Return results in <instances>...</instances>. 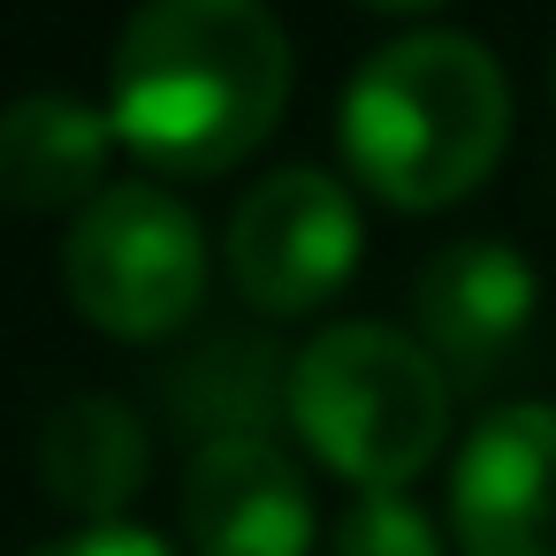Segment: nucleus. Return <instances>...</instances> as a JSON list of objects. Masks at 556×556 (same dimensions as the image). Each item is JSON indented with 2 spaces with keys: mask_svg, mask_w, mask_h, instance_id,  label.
I'll use <instances>...</instances> for the list:
<instances>
[{
  "mask_svg": "<svg viewBox=\"0 0 556 556\" xmlns=\"http://www.w3.org/2000/svg\"><path fill=\"white\" fill-rule=\"evenodd\" d=\"M290 100V39L260 0H153L115 39L108 123L153 176H222L267 146Z\"/></svg>",
  "mask_w": 556,
  "mask_h": 556,
  "instance_id": "f257e3e1",
  "label": "nucleus"
},
{
  "mask_svg": "<svg viewBox=\"0 0 556 556\" xmlns=\"http://www.w3.org/2000/svg\"><path fill=\"white\" fill-rule=\"evenodd\" d=\"M503 138L510 85L465 31H404L343 85V161L396 214L457 206L472 184H488Z\"/></svg>",
  "mask_w": 556,
  "mask_h": 556,
  "instance_id": "f03ea898",
  "label": "nucleus"
},
{
  "mask_svg": "<svg viewBox=\"0 0 556 556\" xmlns=\"http://www.w3.org/2000/svg\"><path fill=\"white\" fill-rule=\"evenodd\" d=\"M290 419L305 450L343 472L358 495H396L450 427V374L427 358L419 336L381 320L320 328L290 358Z\"/></svg>",
  "mask_w": 556,
  "mask_h": 556,
  "instance_id": "7ed1b4c3",
  "label": "nucleus"
},
{
  "mask_svg": "<svg viewBox=\"0 0 556 556\" xmlns=\"http://www.w3.org/2000/svg\"><path fill=\"white\" fill-rule=\"evenodd\" d=\"M62 282L70 305L123 343L176 336L206 298L199 214L161 184H108L62 244Z\"/></svg>",
  "mask_w": 556,
  "mask_h": 556,
  "instance_id": "20e7f679",
  "label": "nucleus"
},
{
  "mask_svg": "<svg viewBox=\"0 0 556 556\" xmlns=\"http://www.w3.org/2000/svg\"><path fill=\"white\" fill-rule=\"evenodd\" d=\"M222 252H229V282L252 313L298 320V313H320L328 298H343V282L358 275L366 229L336 176L275 168L267 184H252L237 199Z\"/></svg>",
  "mask_w": 556,
  "mask_h": 556,
  "instance_id": "39448f33",
  "label": "nucleus"
},
{
  "mask_svg": "<svg viewBox=\"0 0 556 556\" xmlns=\"http://www.w3.org/2000/svg\"><path fill=\"white\" fill-rule=\"evenodd\" d=\"M412 305H419L427 358L457 389H488V381L518 374L526 351H533V328H541V282H533V267L503 237L442 244L419 267Z\"/></svg>",
  "mask_w": 556,
  "mask_h": 556,
  "instance_id": "423d86ee",
  "label": "nucleus"
},
{
  "mask_svg": "<svg viewBox=\"0 0 556 556\" xmlns=\"http://www.w3.org/2000/svg\"><path fill=\"white\" fill-rule=\"evenodd\" d=\"M465 556H556V404L488 412L450 472Z\"/></svg>",
  "mask_w": 556,
  "mask_h": 556,
  "instance_id": "0eeeda50",
  "label": "nucleus"
},
{
  "mask_svg": "<svg viewBox=\"0 0 556 556\" xmlns=\"http://www.w3.org/2000/svg\"><path fill=\"white\" fill-rule=\"evenodd\" d=\"M184 533L199 556H313V495L282 442H214L184 480Z\"/></svg>",
  "mask_w": 556,
  "mask_h": 556,
  "instance_id": "6e6552de",
  "label": "nucleus"
},
{
  "mask_svg": "<svg viewBox=\"0 0 556 556\" xmlns=\"http://www.w3.org/2000/svg\"><path fill=\"white\" fill-rule=\"evenodd\" d=\"M161 404L199 450L275 442V419L290 412V358L267 328H206L161 374Z\"/></svg>",
  "mask_w": 556,
  "mask_h": 556,
  "instance_id": "1a4fd4ad",
  "label": "nucleus"
},
{
  "mask_svg": "<svg viewBox=\"0 0 556 556\" xmlns=\"http://www.w3.org/2000/svg\"><path fill=\"white\" fill-rule=\"evenodd\" d=\"M108 153H115V123L70 92H31L0 115V199L24 214H54V206H92L108 191Z\"/></svg>",
  "mask_w": 556,
  "mask_h": 556,
  "instance_id": "9d476101",
  "label": "nucleus"
},
{
  "mask_svg": "<svg viewBox=\"0 0 556 556\" xmlns=\"http://www.w3.org/2000/svg\"><path fill=\"white\" fill-rule=\"evenodd\" d=\"M146 472H153V434L123 396H70L39 427V480L85 526H115V510L146 488Z\"/></svg>",
  "mask_w": 556,
  "mask_h": 556,
  "instance_id": "9b49d317",
  "label": "nucleus"
},
{
  "mask_svg": "<svg viewBox=\"0 0 556 556\" xmlns=\"http://www.w3.org/2000/svg\"><path fill=\"white\" fill-rule=\"evenodd\" d=\"M336 556H442L434 518L404 495H351L336 518Z\"/></svg>",
  "mask_w": 556,
  "mask_h": 556,
  "instance_id": "f8f14e48",
  "label": "nucleus"
},
{
  "mask_svg": "<svg viewBox=\"0 0 556 556\" xmlns=\"http://www.w3.org/2000/svg\"><path fill=\"white\" fill-rule=\"evenodd\" d=\"M24 556H176V548L146 526H85V533H62V541H39Z\"/></svg>",
  "mask_w": 556,
  "mask_h": 556,
  "instance_id": "ddd939ff",
  "label": "nucleus"
}]
</instances>
